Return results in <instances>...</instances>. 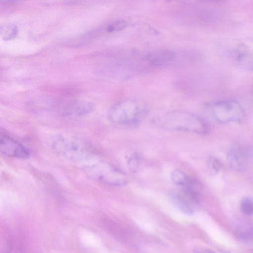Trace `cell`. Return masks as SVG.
<instances>
[{
	"label": "cell",
	"instance_id": "obj_1",
	"mask_svg": "<svg viewBox=\"0 0 253 253\" xmlns=\"http://www.w3.org/2000/svg\"><path fill=\"white\" fill-rule=\"evenodd\" d=\"M148 112V106L144 101L127 99L111 106L108 111L107 117L115 125L133 126L142 121Z\"/></svg>",
	"mask_w": 253,
	"mask_h": 253
},
{
	"label": "cell",
	"instance_id": "obj_2",
	"mask_svg": "<svg viewBox=\"0 0 253 253\" xmlns=\"http://www.w3.org/2000/svg\"><path fill=\"white\" fill-rule=\"evenodd\" d=\"M157 122L161 127L171 130L206 134L209 129L206 122L200 117L183 111L167 113Z\"/></svg>",
	"mask_w": 253,
	"mask_h": 253
},
{
	"label": "cell",
	"instance_id": "obj_3",
	"mask_svg": "<svg viewBox=\"0 0 253 253\" xmlns=\"http://www.w3.org/2000/svg\"><path fill=\"white\" fill-rule=\"evenodd\" d=\"M52 148L59 156L74 162H84L92 159L95 152L92 147L80 138L59 136L52 142Z\"/></svg>",
	"mask_w": 253,
	"mask_h": 253
},
{
	"label": "cell",
	"instance_id": "obj_4",
	"mask_svg": "<svg viewBox=\"0 0 253 253\" xmlns=\"http://www.w3.org/2000/svg\"><path fill=\"white\" fill-rule=\"evenodd\" d=\"M84 170L91 178L105 184L121 186L127 183L126 174L114 165L99 161L85 166Z\"/></svg>",
	"mask_w": 253,
	"mask_h": 253
},
{
	"label": "cell",
	"instance_id": "obj_5",
	"mask_svg": "<svg viewBox=\"0 0 253 253\" xmlns=\"http://www.w3.org/2000/svg\"><path fill=\"white\" fill-rule=\"evenodd\" d=\"M207 110L219 123L241 122L245 111L241 104L234 100H224L210 103L206 105Z\"/></svg>",
	"mask_w": 253,
	"mask_h": 253
},
{
	"label": "cell",
	"instance_id": "obj_6",
	"mask_svg": "<svg viewBox=\"0 0 253 253\" xmlns=\"http://www.w3.org/2000/svg\"><path fill=\"white\" fill-rule=\"evenodd\" d=\"M252 152L248 147L237 145L229 149L227 159L230 168L236 171H243L252 160Z\"/></svg>",
	"mask_w": 253,
	"mask_h": 253
},
{
	"label": "cell",
	"instance_id": "obj_7",
	"mask_svg": "<svg viewBox=\"0 0 253 253\" xmlns=\"http://www.w3.org/2000/svg\"><path fill=\"white\" fill-rule=\"evenodd\" d=\"M0 151L5 156L15 158L26 159L30 157V152L24 146L4 134L0 135Z\"/></svg>",
	"mask_w": 253,
	"mask_h": 253
},
{
	"label": "cell",
	"instance_id": "obj_8",
	"mask_svg": "<svg viewBox=\"0 0 253 253\" xmlns=\"http://www.w3.org/2000/svg\"><path fill=\"white\" fill-rule=\"evenodd\" d=\"M95 108L94 104L90 101L74 100L65 106L62 114L64 116H82L92 112Z\"/></svg>",
	"mask_w": 253,
	"mask_h": 253
},
{
	"label": "cell",
	"instance_id": "obj_9",
	"mask_svg": "<svg viewBox=\"0 0 253 253\" xmlns=\"http://www.w3.org/2000/svg\"><path fill=\"white\" fill-rule=\"evenodd\" d=\"M176 58V53L169 49H160L150 51L144 59L149 64L155 66H165L173 62Z\"/></svg>",
	"mask_w": 253,
	"mask_h": 253
},
{
	"label": "cell",
	"instance_id": "obj_10",
	"mask_svg": "<svg viewBox=\"0 0 253 253\" xmlns=\"http://www.w3.org/2000/svg\"><path fill=\"white\" fill-rule=\"evenodd\" d=\"M231 59L242 69L253 72V51L245 48L235 49L229 53Z\"/></svg>",
	"mask_w": 253,
	"mask_h": 253
},
{
	"label": "cell",
	"instance_id": "obj_11",
	"mask_svg": "<svg viewBox=\"0 0 253 253\" xmlns=\"http://www.w3.org/2000/svg\"><path fill=\"white\" fill-rule=\"evenodd\" d=\"M170 198L174 205L184 213L191 214L194 212L196 205L183 191L172 193Z\"/></svg>",
	"mask_w": 253,
	"mask_h": 253
},
{
	"label": "cell",
	"instance_id": "obj_12",
	"mask_svg": "<svg viewBox=\"0 0 253 253\" xmlns=\"http://www.w3.org/2000/svg\"><path fill=\"white\" fill-rule=\"evenodd\" d=\"M18 27L13 23H4L0 25V36L3 41H9L13 39L17 35Z\"/></svg>",
	"mask_w": 253,
	"mask_h": 253
},
{
	"label": "cell",
	"instance_id": "obj_13",
	"mask_svg": "<svg viewBox=\"0 0 253 253\" xmlns=\"http://www.w3.org/2000/svg\"><path fill=\"white\" fill-rule=\"evenodd\" d=\"M171 178L175 184L184 188L189 183L191 177L182 171L175 169L172 172Z\"/></svg>",
	"mask_w": 253,
	"mask_h": 253
},
{
	"label": "cell",
	"instance_id": "obj_14",
	"mask_svg": "<svg viewBox=\"0 0 253 253\" xmlns=\"http://www.w3.org/2000/svg\"><path fill=\"white\" fill-rule=\"evenodd\" d=\"M127 23L123 19H118L108 24L106 27V31L108 33H114L123 30L126 27Z\"/></svg>",
	"mask_w": 253,
	"mask_h": 253
},
{
	"label": "cell",
	"instance_id": "obj_15",
	"mask_svg": "<svg viewBox=\"0 0 253 253\" xmlns=\"http://www.w3.org/2000/svg\"><path fill=\"white\" fill-rule=\"evenodd\" d=\"M242 212L248 216L253 215V199L249 197L243 198L240 203Z\"/></svg>",
	"mask_w": 253,
	"mask_h": 253
},
{
	"label": "cell",
	"instance_id": "obj_16",
	"mask_svg": "<svg viewBox=\"0 0 253 253\" xmlns=\"http://www.w3.org/2000/svg\"><path fill=\"white\" fill-rule=\"evenodd\" d=\"M141 157L137 153H133L128 158L127 165L129 169L131 172L136 171L141 164Z\"/></svg>",
	"mask_w": 253,
	"mask_h": 253
},
{
	"label": "cell",
	"instance_id": "obj_17",
	"mask_svg": "<svg viewBox=\"0 0 253 253\" xmlns=\"http://www.w3.org/2000/svg\"><path fill=\"white\" fill-rule=\"evenodd\" d=\"M209 168L213 172H218L222 167L220 161L214 157H211L209 162Z\"/></svg>",
	"mask_w": 253,
	"mask_h": 253
},
{
	"label": "cell",
	"instance_id": "obj_18",
	"mask_svg": "<svg viewBox=\"0 0 253 253\" xmlns=\"http://www.w3.org/2000/svg\"><path fill=\"white\" fill-rule=\"evenodd\" d=\"M241 240L245 242L253 241V229H248L241 232L239 235Z\"/></svg>",
	"mask_w": 253,
	"mask_h": 253
},
{
	"label": "cell",
	"instance_id": "obj_19",
	"mask_svg": "<svg viewBox=\"0 0 253 253\" xmlns=\"http://www.w3.org/2000/svg\"><path fill=\"white\" fill-rule=\"evenodd\" d=\"M194 252L195 253H215L211 250L203 248H196Z\"/></svg>",
	"mask_w": 253,
	"mask_h": 253
}]
</instances>
